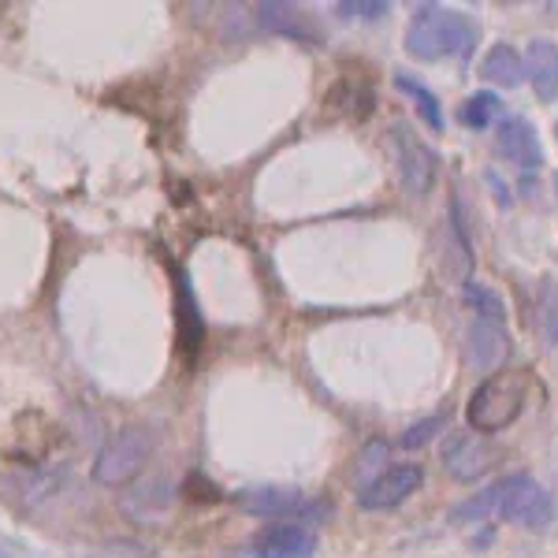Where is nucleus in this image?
<instances>
[{
    "label": "nucleus",
    "instance_id": "obj_22",
    "mask_svg": "<svg viewBox=\"0 0 558 558\" xmlns=\"http://www.w3.org/2000/svg\"><path fill=\"white\" fill-rule=\"evenodd\" d=\"M492 116H499V97H495V94H473V97H465V105H462L465 128H476V131L488 128Z\"/></svg>",
    "mask_w": 558,
    "mask_h": 558
},
{
    "label": "nucleus",
    "instance_id": "obj_11",
    "mask_svg": "<svg viewBox=\"0 0 558 558\" xmlns=\"http://www.w3.org/2000/svg\"><path fill=\"white\" fill-rule=\"evenodd\" d=\"M495 146H499L502 157H507L510 165H518L521 172H533V168L544 165V149H539V138H536L533 123L521 120V116H510V120L499 123Z\"/></svg>",
    "mask_w": 558,
    "mask_h": 558
},
{
    "label": "nucleus",
    "instance_id": "obj_17",
    "mask_svg": "<svg viewBox=\"0 0 558 558\" xmlns=\"http://www.w3.org/2000/svg\"><path fill=\"white\" fill-rule=\"evenodd\" d=\"M470 235L462 223V202H454L451 216H447V254H444V272L451 279H470Z\"/></svg>",
    "mask_w": 558,
    "mask_h": 558
},
{
    "label": "nucleus",
    "instance_id": "obj_7",
    "mask_svg": "<svg viewBox=\"0 0 558 558\" xmlns=\"http://www.w3.org/2000/svg\"><path fill=\"white\" fill-rule=\"evenodd\" d=\"M425 484V470L417 462H402V465H387V470L368 481L362 492H357V507L362 510H391L402 507L413 492Z\"/></svg>",
    "mask_w": 558,
    "mask_h": 558
},
{
    "label": "nucleus",
    "instance_id": "obj_14",
    "mask_svg": "<svg viewBox=\"0 0 558 558\" xmlns=\"http://www.w3.org/2000/svg\"><path fill=\"white\" fill-rule=\"evenodd\" d=\"M324 105H328V112L347 116V120H368L376 105V94L362 78H339V83L324 94Z\"/></svg>",
    "mask_w": 558,
    "mask_h": 558
},
{
    "label": "nucleus",
    "instance_id": "obj_21",
    "mask_svg": "<svg viewBox=\"0 0 558 558\" xmlns=\"http://www.w3.org/2000/svg\"><path fill=\"white\" fill-rule=\"evenodd\" d=\"M395 86H399L402 94H410L413 101H417L421 116H425V123H428L432 131L444 128V108H439V97L432 94V89H428L425 83H413V78L407 75V71H399V75H395Z\"/></svg>",
    "mask_w": 558,
    "mask_h": 558
},
{
    "label": "nucleus",
    "instance_id": "obj_6",
    "mask_svg": "<svg viewBox=\"0 0 558 558\" xmlns=\"http://www.w3.org/2000/svg\"><path fill=\"white\" fill-rule=\"evenodd\" d=\"M235 502L246 510V514L302 521V525L313 518L331 514V507H324V502H310L299 488H250V492H242Z\"/></svg>",
    "mask_w": 558,
    "mask_h": 558
},
{
    "label": "nucleus",
    "instance_id": "obj_24",
    "mask_svg": "<svg viewBox=\"0 0 558 558\" xmlns=\"http://www.w3.org/2000/svg\"><path fill=\"white\" fill-rule=\"evenodd\" d=\"M439 428H447V421H444V417H428V421H421V425L407 428V436H402V447H425Z\"/></svg>",
    "mask_w": 558,
    "mask_h": 558
},
{
    "label": "nucleus",
    "instance_id": "obj_2",
    "mask_svg": "<svg viewBox=\"0 0 558 558\" xmlns=\"http://www.w3.org/2000/svg\"><path fill=\"white\" fill-rule=\"evenodd\" d=\"M476 34H481V26L465 12L421 4L407 26V52L413 60H425V64H436V60H465L476 45Z\"/></svg>",
    "mask_w": 558,
    "mask_h": 558
},
{
    "label": "nucleus",
    "instance_id": "obj_9",
    "mask_svg": "<svg viewBox=\"0 0 558 558\" xmlns=\"http://www.w3.org/2000/svg\"><path fill=\"white\" fill-rule=\"evenodd\" d=\"M317 533L302 521H276V525L260 529L254 536L257 558H313L317 551Z\"/></svg>",
    "mask_w": 558,
    "mask_h": 558
},
{
    "label": "nucleus",
    "instance_id": "obj_26",
    "mask_svg": "<svg viewBox=\"0 0 558 558\" xmlns=\"http://www.w3.org/2000/svg\"><path fill=\"white\" fill-rule=\"evenodd\" d=\"M186 484H197V492H191L194 495V499H209V502H216V499H220V492H216V484H202V476H191V481H186Z\"/></svg>",
    "mask_w": 558,
    "mask_h": 558
},
{
    "label": "nucleus",
    "instance_id": "obj_12",
    "mask_svg": "<svg viewBox=\"0 0 558 558\" xmlns=\"http://www.w3.org/2000/svg\"><path fill=\"white\" fill-rule=\"evenodd\" d=\"M175 484L168 476H146V481L131 484V492H123V510L134 521H157L160 514H168L175 502Z\"/></svg>",
    "mask_w": 558,
    "mask_h": 558
},
{
    "label": "nucleus",
    "instance_id": "obj_5",
    "mask_svg": "<svg viewBox=\"0 0 558 558\" xmlns=\"http://www.w3.org/2000/svg\"><path fill=\"white\" fill-rule=\"evenodd\" d=\"M391 149H395V160H399V183L402 191L410 197H425L436 183V172H439V157L428 142H421L413 134L410 123H395L391 128Z\"/></svg>",
    "mask_w": 558,
    "mask_h": 558
},
{
    "label": "nucleus",
    "instance_id": "obj_25",
    "mask_svg": "<svg viewBox=\"0 0 558 558\" xmlns=\"http://www.w3.org/2000/svg\"><path fill=\"white\" fill-rule=\"evenodd\" d=\"M339 12H357L362 20H380L391 12V4H339Z\"/></svg>",
    "mask_w": 558,
    "mask_h": 558
},
{
    "label": "nucleus",
    "instance_id": "obj_15",
    "mask_svg": "<svg viewBox=\"0 0 558 558\" xmlns=\"http://www.w3.org/2000/svg\"><path fill=\"white\" fill-rule=\"evenodd\" d=\"M525 78L536 86V94L544 101H555L558 97V45L539 38L529 45V57H525Z\"/></svg>",
    "mask_w": 558,
    "mask_h": 558
},
{
    "label": "nucleus",
    "instance_id": "obj_16",
    "mask_svg": "<svg viewBox=\"0 0 558 558\" xmlns=\"http://www.w3.org/2000/svg\"><path fill=\"white\" fill-rule=\"evenodd\" d=\"M481 75L495 86L514 89V86L525 83V57H521L514 45H507V41L492 45L488 57H484V64H481Z\"/></svg>",
    "mask_w": 558,
    "mask_h": 558
},
{
    "label": "nucleus",
    "instance_id": "obj_8",
    "mask_svg": "<svg viewBox=\"0 0 558 558\" xmlns=\"http://www.w3.org/2000/svg\"><path fill=\"white\" fill-rule=\"evenodd\" d=\"M495 465V447L476 432H454V436L444 439V470L454 476V481L470 484L481 481Z\"/></svg>",
    "mask_w": 558,
    "mask_h": 558
},
{
    "label": "nucleus",
    "instance_id": "obj_18",
    "mask_svg": "<svg viewBox=\"0 0 558 558\" xmlns=\"http://www.w3.org/2000/svg\"><path fill=\"white\" fill-rule=\"evenodd\" d=\"M175 324H179V347L183 354L197 357V347H202V317H197V305H194V294L186 287V279H179L175 287Z\"/></svg>",
    "mask_w": 558,
    "mask_h": 558
},
{
    "label": "nucleus",
    "instance_id": "obj_27",
    "mask_svg": "<svg viewBox=\"0 0 558 558\" xmlns=\"http://www.w3.org/2000/svg\"><path fill=\"white\" fill-rule=\"evenodd\" d=\"M0 558H26L15 544H0Z\"/></svg>",
    "mask_w": 558,
    "mask_h": 558
},
{
    "label": "nucleus",
    "instance_id": "obj_4",
    "mask_svg": "<svg viewBox=\"0 0 558 558\" xmlns=\"http://www.w3.org/2000/svg\"><path fill=\"white\" fill-rule=\"evenodd\" d=\"M153 428L146 425H123L116 428L112 436L105 439V447L97 451L94 462V481L105 484V488H123V484H134L142 476V470L153 458Z\"/></svg>",
    "mask_w": 558,
    "mask_h": 558
},
{
    "label": "nucleus",
    "instance_id": "obj_1",
    "mask_svg": "<svg viewBox=\"0 0 558 558\" xmlns=\"http://www.w3.org/2000/svg\"><path fill=\"white\" fill-rule=\"evenodd\" d=\"M465 518H502V521H514L521 529H547L555 518V499L547 488H539L533 476L514 473L507 481L492 484L488 492L473 495L470 502L454 510V521Z\"/></svg>",
    "mask_w": 558,
    "mask_h": 558
},
{
    "label": "nucleus",
    "instance_id": "obj_3",
    "mask_svg": "<svg viewBox=\"0 0 558 558\" xmlns=\"http://www.w3.org/2000/svg\"><path fill=\"white\" fill-rule=\"evenodd\" d=\"M529 402V376L525 373H492L465 402V421L476 436H488L514 425Z\"/></svg>",
    "mask_w": 558,
    "mask_h": 558
},
{
    "label": "nucleus",
    "instance_id": "obj_10",
    "mask_svg": "<svg viewBox=\"0 0 558 558\" xmlns=\"http://www.w3.org/2000/svg\"><path fill=\"white\" fill-rule=\"evenodd\" d=\"M510 354V331L507 324H492V320H476L470 324V336H465V357H470L473 368L481 373H492L507 362Z\"/></svg>",
    "mask_w": 558,
    "mask_h": 558
},
{
    "label": "nucleus",
    "instance_id": "obj_19",
    "mask_svg": "<svg viewBox=\"0 0 558 558\" xmlns=\"http://www.w3.org/2000/svg\"><path fill=\"white\" fill-rule=\"evenodd\" d=\"M465 302L476 313V320H492V324H507V302L492 291L481 279H465Z\"/></svg>",
    "mask_w": 558,
    "mask_h": 558
},
{
    "label": "nucleus",
    "instance_id": "obj_20",
    "mask_svg": "<svg viewBox=\"0 0 558 558\" xmlns=\"http://www.w3.org/2000/svg\"><path fill=\"white\" fill-rule=\"evenodd\" d=\"M536 328L547 347L558 343V283L555 279H544L536 291Z\"/></svg>",
    "mask_w": 558,
    "mask_h": 558
},
{
    "label": "nucleus",
    "instance_id": "obj_13",
    "mask_svg": "<svg viewBox=\"0 0 558 558\" xmlns=\"http://www.w3.org/2000/svg\"><path fill=\"white\" fill-rule=\"evenodd\" d=\"M257 23L265 26L268 34H279V38L305 41V45L320 41V34H317V26L310 23V15H305L302 8H294V4H279V0H272V4H260L257 8Z\"/></svg>",
    "mask_w": 558,
    "mask_h": 558
},
{
    "label": "nucleus",
    "instance_id": "obj_23",
    "mask_svg": "<svg viewBox=\"0 0 558 558\" xmlns=\"http://www.w3.org/2000/svg\"><path fill=\"white\" fill-rule=\"evenodd\" d=\"M384 458H387V447L384 444H368L365 451H362V458H357V484H362V488L387 470Z\"/></svg>",
    "mask_w": 558,
    "mask_h": 558
}]
</instances>
